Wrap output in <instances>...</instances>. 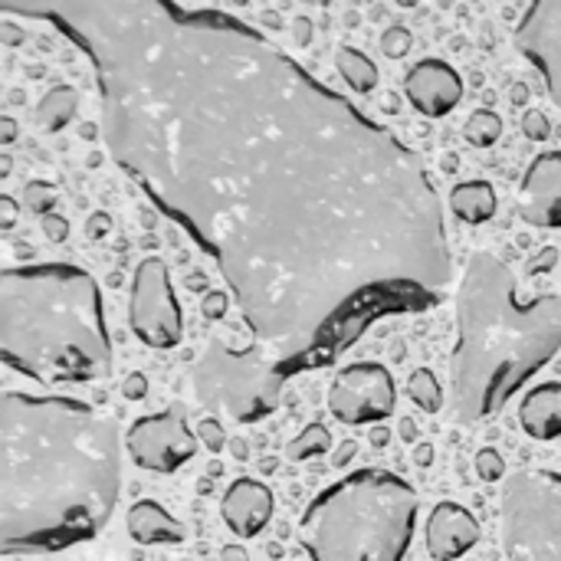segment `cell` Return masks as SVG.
<instances>
[{
    "label": "cell",
    "instance_id": "6da1fadb",
    "mask_svg": "<svg viewBox=\"0 0 561 561\" xmlns=\"http://www.w3.org/2000/svg\"><path fill=\"white\" fill-rule=\"evenodd\" d=\"M85 59L112 161L214 260L286 378L437 306L454 266L421 154L266 33L145 0Z\"/></svg>",
    "mask_w": 561,
    "mask_h": 561
},
{
    "label": "cell",
    "instance_id": "7a4b0ae2",
    "mask_svg": "<svg viewBox=\"0 0 561 561\" xmlns=\"http://www.w3.org/2000/svg\"><path fill=\"white\" fill-rule=\"evenodd\" d=\"M122 490L118 424L62 394H0V552L56 556L95 539Z\"/></svg>",
    "mask_w": 561,
    "mask_h": 561
},
{
    "label": "cell",
    "instance_id": "3957f363",
    "mask_svg": "<svg viewBox=\"0 0 561 561\" xmlns=\"http://www.w3.org/2000/svg\"><path fill=\"white\" fill-rule=\"evenodd\" d=\"M561 352V296L523 299L493 253H473L457 286V345L450 355L454 414L480 424L500 414Z\"/></svg>",
    "mask_w": 561,
    "mask_h": 561
},
{
    "label": "cell",
    "instance_id": "277c9868",
    "mask_svg": "<svg viewBox=\"0 0 561 561\" xmlns=\"http://www.w3.org/2000/svg\"><path fill=\"white\" fill-rule=\"evenodd\" d=\"M0 358L39 385H89L112 371L102 289L76 263L0 273Z\"/></svg>",
    "mask_w": 561,
    "mask_h": 561
},
{
    "label": "cell",
    "instance_id": "5b68a950",
    "mask_svg": "<svg viewBox=\"0 0 561 561\" xmlns=\"http://www.w3.org/2000/svg\"><path fill=\"white\" fill-rule=\"evenodd\" d=\"M417 490L388 470H355L325 486L299 519L309 561H404L417 529Z\"/></svg>",
    "mask_w": 561,
    "mask_h": 561
},
{
    "label": "cell",
    "instance_id": "8992f818",
    "mask_svg": "<svg viewBox=\"0 0 561 561\" xmlns=\"http://www.w3.org/2000/svg\"><path fill=\"white\" fill-rule=\"evenodd\" d=\"M191 381L201 404L237 424H256L276 414L289 385V378L256 345L230 348L224 339L207 345Z\"/></svg>",
    "mask_w": 561,
    "mask_h": 561
},
{
    "label": "cell",
    "instance_id": "52a82bcc",
    "mask_svg": "<svg viewBox=\"0 0 561 561\" xmlns=\"http://www.w3.org/2000/svg\"><path fill=\"white\" fill-rule=\"evenodd\" d=\"M500 539L506 561H561V473L523 470L506 480Z\"/></svg>",
    "mask_w": 561,
    "mask_h": 561
},
{
    "label": "cell",
    "instance_id": "ba28073f",
    "mask_svg": "<svg viewBox=\"0 0 561 561\" xmlns=\"http://www.w3.org/2000/svg\"><path fill=\"white\" fill-rule=\"evenodd\" d=\"M128 322L138 342H145L148 348L168 352L181 345L184 316L171 286L168 263L161 256H145L138 263L128 296Z\"/></svg>",
    "mask_w": 561,
    "mask_h": 561
},
{
    "label": "cell",
    "instance_id": "9c48e42d",
    "mask_svg": "<svg viewBox=\"0 0 561 561\" xmlns=\"http://www.w3.org/2000/svg\"><path fill=\"white\" fill-rule=\"evenodd\" d=\"M145 0H0L3 13L49 23L82 53Z\"/></svg>",
    "mask_w": 561,
    "mask_h": 561
},
{
    "label": "cell",
    "instance_id": "30bf717a",
    "mask_svg": "<svg viewBox=\"0 0 561 561\" xmlns=\"http://www.w3.org/2000/svg\"><path fill=\"white\" fill-rule=\"evenodd\" d=\"M398 408L394 375L378 362H358L335 375L329 388V411L348 427L381 424Z\"/></svg>",
    "mask_w": 561,
    "mask_h": 561
},
{
    "label": "cell",
    "instance_id": "8fae6325",
    "mask_svg": "<svg viewBox=\"0 0 561 561\" xmlns=\"http://www.w3.org/2000/svg\"><path fill=\"white\" fill-rule=\"evenodd\" d=\"M128 454L135 467L148 473H178L197 454V434L187 427L181 404L164 408L161 414H145L128 431Z\"/></svg>",
    "mask_w": 561,
    "mask_h": 561
},
{
    "label": "cell",
    "instance_id": "7c38bea8",
    "mask_svg": "<svg viewBox=\"0 0 561 561\" xmlns=\"http://www.w3.org/2000/svg\"><path fill=\"white\" fill-rule=\"evenodd\" d=\"M516 46L546 79L552 102L561 108V0H529L516 26Z\"/></svg>",
    "mask_w": 561,
    "mask_h": 561
},
{
    "label": "cell",
    "instance_id": "4fadbf2b",
    "mask_svg": "<svg viewBox=\"0 0 561 561\" xmlns=\"http://www.w3.org/2000/svg\"><path fill=\"white\" fill-rule=\"evenodd\" d=\"M404 95H408V102L421 115L444 118V115H450L460 105V99H463V79L444 59H421L404 76Z\"/></svg>",
    "mask_w": 561,
    "mask_h": 561
},
{
    "label": "cell",
    "instance_id": "5bb4252c",
    "mask_svg": "<svg viewBox=\"0 0 561 561\" xmlns=\"http://www.w3.org/2000/svg\"><path fill=\"white\" fill-rule=\"evenodd\" d=\"M523 220L542 230L561 227V151H542L523 174Z\"/></svg>",
    "mask_w": 561,
    "mask_h": 561
},
{
    "label": "cell",
    "instance_id": "9a60e30c",
    "mask_svg": "<svg viewBox=\"0 0 561 561\" xmlns=\"http://www.w3.org/2000/svg\"><path fill=\"white\" fill-rule=\"evenodd\" d=\"M480 523L477 516L460 506V503H440L434 506V513L427 516V529H424V542L431 559L437 561H457L467 552L477 549L480 542Z\"/></svg>",
    "mask_w": 561,
    "mask_h": 561
},
{
    "label": "cell",
    "instance_id": "2e32d148",
    "mask_svg": "<svg viewBox=\"0 0 561 561\" xmlns=\"http://www.w3.org/2000/svg\"><path fill=\"white\" fill-rule=\"evenodd\" d=\"M273 510H276L273 490L250 477L230 483L220 503V516L237 539H256L270 526Z\"/></svg>",
    "mask_w": 561,
    "mask_h": 561
},
{
    "label": "cell",
    "instance_id": "e0dca14e",
    "mask_svg": "<svg viewBox=\"0 0 561 561\" xmlns=\"http://www.w3.org/2000/svg\"><path fill=\"white\" fill-rule=\"evenodd\" d=\"M128 536L138 546H181L184 542V526L154 500H138L128 510Z\"/></svg>",
    "mask_w": 561,
    "mask_h": 561
},
{
    "label": "cell",
    "instance_id": "ac0fdd59",
    "mask_svg": "<svg viewBox=\"0 0 561 561\" xmlns=\"http://www.w3.org/2000/svg\"><path fill=\"white\" fill-rule=\"evenodd\" d=\"M519 424L533 440H559L561 437V381L539 385L526 394L519 408Z\"/></svg>",
    "mask_w": 561,
    "mask_h": 561
},
{
    "label": "cell",
    "instance_id": "d6986e66",
    "mask_svg": "<svg viewBox=\"0 0 561 561\" xmlns=\"http://www.w3.org/2000/svg\"><path fill=\"white\" fill-rule=\"evenodd\" d=\"M500 201H496V187L490 181H460L450 191V210L463 220V224H486L493 220Z\"/></svg>",
    "mask_w": 561,
    "mask_h": 561
},
{
    "label": "cell",
    "instance_id": "ffe728a7",
    "mask_svg": "<svg viewBox=\"0 0 561 561\" xmlns=\"http://www.w3.org/2000/svg\"><path fill=\"white\" fill-rule=\"evenodd\" d=\"M335 66H339L342 79L348 82V89H355V92H362V95H368V92L378 89L381 72H378V66H375L362 49H355V46H339Z\"/></svg>",
    "mask_w": 561,
    "mask_h": 561
},
{
    "label": "cell",
    "instance_id": "44dd1931",
    "mask_svg": "<svg viewBox=\"0 0 561 561\" xmlns=\"http://www.w3.org/2000/svg\"><path fill=\"white\" fill-rule=\"evenodd\" d=\"M76 105H79V95L72 85H56L43 95V102L36 105V122L43 131H59L66 128L72 118H76Z\"/></svg>",
    "mask_w": 561,
    "mask_h": 561
},
{
    "label": "cell",
    "instance_id": "7402d4cb",
    "mask_svg": "<svg viewBox=\"0 0 561 561\" xmlns=\"http://www.w3.org/2000/svg\"><path fill=\"white\" fill-rule=\"evenodd\" d=\"M408 394H411V401H414L421 411H427V414L444 411V401H447L444 385H440V378H437L431 368H414V371H411V378H408Z\"/></svg>",
    "mask_w": 561,
    "mask_h": 561
},
{
    "label": "cell",
    "instance_id": "603a6c76",
    "mask_svg": "<svg viewBox=\"0 0 561 561\" xmlns=\"http://www.w3.org/2000/svg\"><path fill=\"white\" fill-rule=\"evenodd\" d=\"M329 447H332L329 427H325V424H309L299 437L289 440L286 457H289L293 463H302V460H312V457H319V454H329Z\"/></svg>",
    "mask_w": 561,
    "mask_h": 561
},
{
    "label": "cell",
    "instance_id": "cb8c5ba5",
    "mask_svg": "<svg viewBox=\"0 0 561 561\" xmlns=\"http://www.w3.org/2000/svg\"><path fill=\"white\" fill-rule=\"evenodd\" d=\"M463 135L473 148H493L503 135V118L493 112V108H477L467 125H463Z\"/></svg>",
    "mask_w": 561,
    "mask_h": 561
},
{
    "label": "cell",
    "instance_id": "d4e9b609",
    "mask_svg": "<svg viewBox=\"0 0 561 561\" xmlns=\"http://www.w3.org/2000/svg\"><path fill=\"white\" fill-rule=\"evenodd\" d=\"M411 46H414V36H411L408 26H388L381 33V53L388 59H404L411 53Z\"/></svg>",
    "mask_w": 561,
    "mask_h": 561
},
{
    "label": "cell",
    "instance_id": "484cf974",
    "mask_svg": "<svg viewBox=\"0 0 561 561\" xmlns=\"http://www.w3.org/2000/svg\"><path fill=\"white\" fill-rule=\"evenodd\" d=\"M473 467H477L480 480H486V483H500V480L506 477V460H503L500 450H493V447H483V450L477 454Z\"/></svg>",
    "mask_w": 561,
    "mask_h": 561
},
{
    "label": "cell",
    "instance_id": "4316f807",
    "mask_svg": "<svg viewBox=\"0 0 561 561\" xmlns=\"http://www.w3.org/2000/svg\"><path fill=\"white\" fill-rule=\"evenodd\" d=\"M523 131H526V138H533V141H546V138H552V122H549L546 112L529 108V112L523 115Z\"/></svg>",
    "mask_w": 561,
    "mask_h": 561
},
{
    "label": "cell",
    "instance_id": "83f0119b",
    "mask_svg": "<svg viewBox=\"0 0 561 561\" xmlns=\"http://www.w3.org/2000/svg\"><path fill=\"white\" fill-rule=\"evenodd\" d=\"M53 201H56V194H53V187H49V184H43V181L26 184V207H30V210H36V214H49V210H53Z\"/></svg>",
    "mask_w": 561,
    "mask_h": 561
},
{
    "label": "cell",
    "instance_id": "f1b7e54d",
    "mask_svg": "<svg viewBox=\"0 0 561 561\" xmlns=\"http://www.w3.org/2000/svg\"><path fill=\"white\" fill-rule=\"evenodd\" d=\"M197 437L204 440V447H207L210 454H220V450L227 447V434H224L220 421H214V417L201 421V427H197Z\"/></svg>",
    "mask_w": 561,
    "mask_h": 561
},
{
    "label": "cell",
    "instance_id": "f546056e",
    "mask_svg": "<svg viewBox=\"0 0 561 561\" xmlns=\"http://www.w3.org/2000/svg\"><path fill=\"white\" fill-rule=\"evenodd\" d=\"M16 224V201L10 194L0 197V230H13Z\"/></svg>",
    "mask_w": 561,
    "mask_h": 561
},
{
    "label": "cell",
    "instance_id": "4dcf8cb0",
    "mask_svg": "<svg viewBox=\"0 0 561 561\" xmlns=\"http://www.w3.org/2000/svg\"><path fill=\"white\" fill-rule=\"evenodd\" d=\"M227 312V296L224 293H210L207 299H204V316L207 319H220Z\"/></svg>",
    "mask_w": 561,
    "mask_h": 561
},
{
    "label": "cell",
    "instance_id": "1f68e13d",
    "mask_svg": "<svg viewBox=\"0 0 561 561\" xmlns=\"http://www.w3.org/2000/svg\"><path fill=\"white\" fill-rule=\"evenodd\" d=\"M43 230L49 233V240H66V233H69V224H66L62 217H56V214H53V217L46 214V220H43Z\"/></svg>",
    "mask_w": 561,
    "mask_h": 561
},
{
    "label": "cell",
    "instance_id": "d6a6232c",
    "mask_svg": "<svg viewBox=\"0 0 561 561\" xmlns=\"http://www.w3.org/2000/svg\"><path fill=\"white\" fill-rule=\"evenodd\" d=\"M145 394H148L145 375H131V378L125 381V398H128V401H138V398H145Z\"/></svg>",
    "mask_w": 561,
    "mask_h": 561
},
{
    "label": "cell",
    "instance_id": "836d02e7",
    "mask_svg": "<svg viewBox=\"0 0 561 561\" xmlns=\"http://www.w3.org/2000/svg\"><path fill=\"white\" fill-rule=\"evenodd\" d=\"M293 36H296L299 46H309V39H312V23H309L306 16H296V20H293Z\"/></svg>",
    "mask_w": 561,
    "mask_h": 561
},
{
    "label": "cell",
    "instance_id": "e575fe53",
    "mask_svg": "<svg viewBox=\"0 0 561 561\" xmlns=\"http://www.w3.org/2000/svg\"><path fill=\"white\" fill-rule=\"evenodd\" d=\"M556 260H559V253H556V250H542V253L533 260L529 273H546V270H552V266H556Z\"/></svg>",
    "mask_w": 561,
    "mask_h": 561
},
{
    "label": "cell",
    "instance_id": "d590c367",
    "mask_svg": "<svg viewBox=\"0 0 561 561\" xmlns=\"http://www.w3.org/2000/svg\"><path fill=\"white\" fill-rule=\"evenodd\" d=\"M13 138H16V122H13L10 115H3V118H0V141L10 145Z\"/></svg>",
    "mask_w": 561,
    "mask_h": 561
},
{
    "label": "cell",
    "instance_id": "8d00e7d4",
    "mask_svg": "<svg viewBox=\"0 0 561 561\" xmlns=\"http://www.w3.org/2000/svg\"><path fill=\"white\" fill-rule=\"evenodd\" d=\"M355 450H358V444H352V440H348V444H342V450L335 454V467L342 470V467L355 457Z\"/></svg>",
    "mask_w": 561,
    "mask_h": 561
},
{
    "label": "cell",
    "instance_id": "74e56055",
    "mask_svg": "<svg viewBox=\"0 0 561 561\" xmlns=\"http://www.w3.org/2000/svg\"><path fill=\"white\" fill-rule=\"evenodd\" d=\"M220 561H250V556H247V549H240V546H227V549L220 552Z\"/></svg>",
    "mask_w": 561,
    "mask_h": 561
},
{
    "label": "cell",
    "instance_id": "f35d334b",
    "mask_svg": "<svg viewBox=\"0 0 561 561\" xmlns=\"http://www.w3.org/2000/svg\"><path fill=\"white\" fill-rule=\"evenodd\" d=\"M414 460H417L421 467H431V460H434V447H431V444H421V447L414 450Z\"/></svg>",
    "mask_w": 561,
    "mask_h": 561
},
{
    "label": "cell",
    "instance_id": "ab89813d",
    "mask_svg": "<svg viewBox=\"0 0 561 561\" xmlns=\"http://www.w3.org/2000/svg\"><path fill=\"white\" fill-rule=\"evenodd\" d=\"M526 99H529V89H526L523 82H516V85H513V102H516V105H523Z\"/></svg>",
    "mask_w": 561,
    "mask_h": 561
},
{
    "label": "cell",
    "instance_id": "60d3db41",
    "mask_svg": "<svg viewBox=\"0 0 561 561\" xmlns=\"http://www.w3.org/2000/svg\"><path fill=\"white\" fill-rule=\"evenodd\" d=\"M99 230H108V217H102V214H95L89 224V233H99Z\"/></svg>",
    "mask_w": 561,
    "mask_h": 561
},
{
    "label": "cell",
    "instance_id": "b9f144b4",
    "mask_svg": "<svg viewBox=\"0 0 561 561\" xmlns=\"http://www.w3.org/2000/svg\"><path fill=\"white\" fill-rule=\"evenodd\" d=\"M388 437H391V434H388L385 427L371 431V444H375V447H385V444H388Z\"/></svg>",
    "mask_w": 561,
    "mask_h": 561
},
{
    "label": "cell",
    "instance_id": "7bdbcfd3",
    "mask_svg": "<svg viewBox=\"0 0 561 561\" xmlns=\"http://www.w3.org/2000/svg\"><path fill=\"white\" fill-rule=\"evenodd\" d=\"M3 39H7V43L13 46V43H20V33H16V30H13L10 23H7V26H3Z\"/></svg>",
    "mask_w": 561,
    "mask_h": 561
},
{
    "label": "cell",
    "instance_id": "ee69618b",
    "mask_svg": "<svg viewBox=\"0 0 561 561\" xmlns=\"http://www.w3.org/2000/svg\"><path fill=\"white\" fill-rule=\"evenodd\" d=\"M401 434H404V440H414V437H417V431H414V424H411V421H404V424H401Z\"/></svg>",
    "mask_w": 561,
    "mask_h": 561
},
{
    "label": "cell",
    "instance_id": "f6af8a7d",
    "mask_svg": "<svg viewBox=\"0 0 561 561\" xmlns=\"http://www.w3.org/2000/svg\"><path fill=\"white\" fill-rule=\"evenodd\" d=\"M444 171H457V154H447L444 158Z\"/></svg>",
    "mask_w": 561,
    "mask_h": 561
},
{
    "label": "cell",
    "instance_id": "bcb514c9",
    "mask_svg": "<svg viewBox=\"0 0 561 561\" xmlns=\"http://www.w3.org/2000/svg\"><path fill=\"white\" fill-rule=\"evenodd\" d=\"M95 131H99L95 125H82V138H95Z\"/></svg>",
    "mask_w": 561,
    "mask_h": 561
},
{
    "label": "cell",
    "instance_id": "7dc6e473",
    "mask_svg": "<svg viewBox=\"0 0 561 561\" xmlns=\"http://www.w3.org/2000/svg\"><path fill=\"white\" fill-rule=\"evenodd\" d=\"M0 174H3V178H7V174H10V158H7V154H3V158H0Z\"/></svg>",
    "mask_w": 561,
    "mask_h": 561
},
{
    "label": "cell",
    "instance_id": "c3c4849f",
    "mask_svg": "<svg viewBox=\"0 0 561 561\" xmlns=\"http://www.w3.org/2000/svg\"><path fill=\"white\" fill-rule=\"evenodd\" d=\"M302 3H306V7H329L332 0H302Z\"/></svg>",
    "mask_w": 561,
    "mask_h": 561
}]
</instances>
